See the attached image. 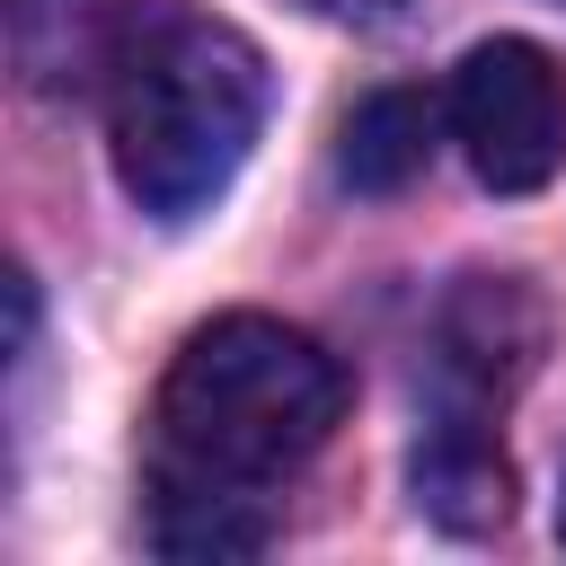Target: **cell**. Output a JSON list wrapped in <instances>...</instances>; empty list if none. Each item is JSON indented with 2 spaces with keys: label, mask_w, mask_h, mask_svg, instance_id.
Masks as SVG:
<instances>
[{
  "label": "cell",
  "mask_w": 566,
  "mask_h": 566,
  "mask_svg": "<svg viewBox=\"0 0 566 566\" xmlns=\"http://www.w3.org/2000/svg\"><path fill=\"white\" fill-rule=\"evenodd\" d=\"M256 124H265V53L221 18L159 9L106 53L115 177L150 221L203 212L239 177Z\"/></svg>",
  "instance_id": "cell-2"
},
{
  "label": "cell",
  "mask_w": 566,
  "mask_h": 566,
  "mask_svg": "<svg viewBox=\"0 0 566 566\" xmlns=\"http://www.w3.org/2000/svg\"><path fill=\"white\" fill-rule=\"evenodd\" d=\"M310 9H327V18H345V27H380V18H398L407 0H310Z\"/></svg>",
  "instance_id": "cell-7"
},
{
  "label": "cell",
  "mask_w": 566,
  "mask_h": 566,
  "mask_svg": "<svg viewBox=\"0 0 566 566\" xmlns=\"http://www.w3.org/2000/svg\"><path fill=\"white\" fill-rule=\"evenodd\" d=\"M442 124H451V106H433L424 88H371L336 133V177L354 195H398V186L424 177Z\"/></svg>",
  "instance_id": "cell-6"
},
{
  "label": "cell",
  "mask_w": 566,
  "mask_h": 566,
  "mask_svg": "<svg viewBox=\"0 0 566 566\" xmlns=\"http://www.w3.org/2000/svg\"><path fill=\"white\" fill-rule=\"evenodd\" d=\"M416 504L442 522V531H460V539H478V531H495L504 513H513V469H504V451H495V424H424L416 433Z\"/></svg>",
  "instance_id": "cell-5"
},
{
  "label": "cell",
  "mask_w": 566,
  "mask_h": 566,
  "mask_svg": "<svg viewBox=\"0 0 566 566\" xmlns=\"http://www.w3.org/2000/svg\"><path fill=\"white\" fill-rule=\"evenodd\" d=\"M557 539H566V486H557Z\"/></svg>",
  "instance_id": "cell-8"
},
{
  "label": "cell",
  "mask_w": 566,
  "mask_h": 566,
  "mask_svg": "<svg viewBox=\"0 0 566 566\" xmlns=\"http://www.w3.org/2000/svg\"><path fill=\"white\" fill-rule=\"evenodd\" d=\"M345 416V371L318 336L230 310L195 327L150 407V486L265 495L292 478Z\"/></svg>",
  "instance_id": "cell-1"
},
{
  "label": "cell",
  "mask_w": 566,
  "mask_h": 566,
  "mask_svg": "<svg viewBox=\"0 0 566 566\" xmlns=\"http://www.w3.org/2000/svg\"><path fill=\"white\" fill-rule=\"evenodd\" d=\"M451 142L469 159L478 186L495 195H531L557 177L566 159V71L531 44V35H495L451 71Z\"/></svg>",
  "instance_id": "cell-3"
},
{
  "label": "cell",
  "mask_w": 566,
  "mask_h": 566,
  "mask_svg": "<svg viewBox=\"0 0 566 566\" xmlns=\"http://www.w3.org/2000/svg\"><path fill=\"white\" fill-rule=\"evenodd\" d=\"M539 354V301L513 274H469L442 310H433V354H424V389L442 424H495L504 398L522 389Z\"/></svg>",
  "instance_id": "cell-4"
}]
</instances>
